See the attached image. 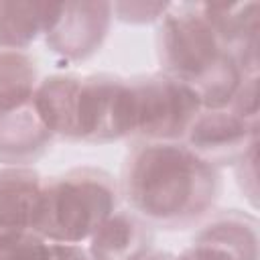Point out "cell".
Here are the masks:
<instances>
[{"label": "cell", "mask_w": 260, "mask_h": 260, "mask_svg": "<svg viewBox=\"0 0 260 260\" xmlns=\"http://www.w3.org/2000/svg\"><path fill=\"white\" fill-rule=\"evenodd\" d=\"M118 187L126 207L154 230L185 232L215 211L223 179L185 142H132Z\"/></svg>", "instance_id": "obj_1"}, {"label": "cell", "mask_w": 260, "mask_h": 260, "mask_svg": "<svg viewBox=\"0 0 260 260\" xmlns=\"http://www.w3.org/2000/svg\"><path fill=\"white\" fill-rule=\"evenodd\" d=\"M35 106L55 140L110 144L134 136V100L128 77L53 73L39 79Z\"/></svg>", "instance_id": "obj_2"}, {"label": "cell", "mask_w": 260, "mask_h": 260, "mask_svg": "<svg viewBox=\"0 0 260 260\" xmlns=\"http://www.w3.org/2000/svg\"><path fill=\"white\" fill-rule=\"evenodd\" d=\"M154 45L160 73L195 89L207 110L230 106L246 73L228 53L197 2L171 4L156 24Z\"/></svg>", "instance_id": "obj_3"}, {"label": "cell", "mask_w": 260, "mask_h": 260, "mask_svg": "<svg viewBox=\"0 0 260 260\" xmlns=\"http://www.w3.org/2000/svg\"><path fill=\"white\" fill-rule=\"evenodd\" d=\"M120 201L118 179L100 167L45 177L35 234L49 244H87Z\"/></svg>", "instance_id": "obj_4"}, {"label": "cell", "mask_w": 260, "mask_h": 260, "mask_svg": "<svg viewBox=\"0 0 260 260\" xmlns=\"http://www.w3.org/2000/svg\"><path fill=\"white\" fill-rule=\"evenodd\" d=\"M128 79L134 100V136L130 142H183L203 110L197 91L160 71Z\"/></svg>", "instance_id": "obj_5"}, {"label": "cell", "mask_w": 260, "mask_h": 260, "mask_svg": "<svg viewBox=\"0 0 260 260\" xmlns=\"http://www.w3.org/2000/svg\"><path fill=\"white\" fill-rule=\"evenodd\" d=\"M112 22V2H59L57 18L43 41L55 57L81 63L100 53Z\"/></svg>", "instance_id": "obj_6"}, {"label": "cell", "mask_w": 260, "mask_h": 260, "mask_svg": "<svg viewBox=\"0 0 260 260\" xmlns=\"http://www.w3.org/2000/svg\"><path fill=\"white\" fill-rule=\"evenodd\" d=\"M260 122H248L228 108H203L187 130L183 142L215 169L232 167L238 156L258 140Z\"/></svg>", "instance_id": "obj_7"}, {"label": "cell", "mask_w": 260, "mask_h": 260, "mask_svg": "<svg viewBox=\"0 0 260 260\" xmlns=\"http://www.w3.org/2000/svg\"><path fill=\"white\" fill-rule=\"evenodd\" d=\"M53 142L37 112L35 93L0 98V167H32Z\"/></svg>", "instance_id": "obj_8"}, {"label": "cell", "mask_w": 260, "mask_h": 260, "mask_svg": "<svg viewBox=\"0 0 260 260\" xmlns=\"http://www.w3.org/2000/svg\"><path fill=\"white\" fill-rule=\"evenodd\" d=\"M197 4L240 69L246 75H256L260 69V4L256 0Z\"/></svg>", "instance_id": "obj_9"}, {"label": "cell", "mask_w": 260, "mask_h": 260, "mask_svg": "<svg viewBox=\"0 0 260 260\" xmlns=\"http://www.w3.org/2000/svg\"><path fill=\"white\" fill-rule=\"evenodd\" d=\"M43 181L35 167H0V238L35 234Z\"/></svg>", "instance_id": "obj_10"}, {"label": "cell", "mask_w": 260, "mask_h": 260, "mask_svg": "<svg viewBox=\"0 0 260 260\" xmlns=\"http://www.w3.org/2000/svg\"><path fill=\"white\" fill-rule=\"evenodd\" d=\"M95 260H140L154 250V228L128 207H118L87 240Z\"/></svg>", "instance_id": "obj_11"}, {"label": "cell", "mask_w": 260, "mask_h": 260, "mask_svg": "<svg viewBox=\"0 0 260 260\" xmlns=\"http://www.w3.org/2000/svg\"><path fill=\"white\" fill-rule=\"evenodd\" d=\"M59 2L0 0V49L28 51L55 22Z\"/></svg>", "instance_id": "obj_12"}, {"label": "cell", "mask_w": 260, "mask_h": 260, "mask_svg": "<svg viewBox=\"0 0 260 260\" xmlns=\"http://www.w3.org/2000/svg\"><path fill=\"white\" fill-rule=\"evenodd\" d=\"M197 240L217 244L238 260H260L258 217L244 209H215L197 225Z\"/></svg>", "instance_id": "obj_13"}, {"label": "cell", "mask_w": 260, "mask_h": 260, "mask_svg": "<svg viewBox=\"0 0 260 260\" xmlns=\"http://www.w3.org/2000/svg\"><path fill=\"white\" fill-rule=\"evenodd\" d=\"M39 79L37 61L28 51L0 49V98L35 93Z\"/></svg>", "instance_id": "obj_14"}, {"label": "cell", "mask_w": 260, "mask_h": 260, "mask_svg": "<svg viewBox=\"0 0 260 260\" xmlns=\"http://www.w3.org/2000/svg\"><path fill=\"white\" fill-rule=\"evenodd\" d=\"M230 169L234 171V179L240 193L244 195L252 211H256L258 209V140L252 142Z\"/></svg>", "instance_id": "obj_15"}, {"label": "cell", "mask_w": 260, "mask_h": 260, "mask_svg": "<svg viewBox=\"0 0 260 260\" xmlns=\"http://www.w3.org/2000/svg\"><path fill=\"white\" fill-rule=\"evenodd\" d=\"M0 260H51V244L37 234L0 238Z\"/></svg>", "instance_id": "obj_16"}, {"label": "cell", "mask_w": 260, "mask_h": 260, "mask_svg": "<svg viewBox=\"0 0 260 260\" xmlns=\"http://www.w3.org/2000/svg\"><path fill=\"white\" fill-rule=\"evenodd\" d=\"M169 2H112V14L114 20H120L124 24H152L160 22V18L169 12Z\"/></svg>", "instance_id": "obj_17"}, {"label": "cell", "mask_w": 260, "mask_h": 260, "mask_svg": "<svg viewBox=\"0 0 260 260\" xmlns=\"http://www.w3.org/2000/svg\"><path fill=\"white\" fill-rule=\"evenodd\" d=\"M228 110L238 114L248 122H260V91H258V73L244 75L242 83L238 85Z\"/></svg>", "instance_id": "obj_18"}, {"label": "cell", "mask_w": 260, "mask_h": 260, "mask_svg": "<svg viewBox=\"0 0 260 260\" xmlns=\"http://www.w3.org/2000/svg\"><path fill=\"white\" fill-rule=\"evenodd\" d=\"M177 260H238V258L228 250L219 248L217 244L193 238V242L181 254H177Z\"/></svg>", "instance_id": "obj_19"}, {"label": "cell", "mask_w": 260, "mask_h": 260, "mask_svg": "<svg viewBox=\"0 0 260 260\" xmlns=\"http://www.w3.org/2000/svg\"><path fill=\"white\" fill-rule=\"evenodd\" d=\"M51 260H95L85 244H51Z\"/></svg>", "instance_id": "obj_20"}, {"label": "cell", "mask_w": 260, "mask_h": 260, "mask_svg": "<svg viewBox=\"0 0 260 260\" xmlns=\"http://www.w3.org/2000/svg\"><path fill=\"white\" fill-rule=\"evenodd\" d=\"M140 260H177V254L173 252H165V250H150L144 258Z\"/></svg>", "instance_id": "obj_21"}]
</instances>
